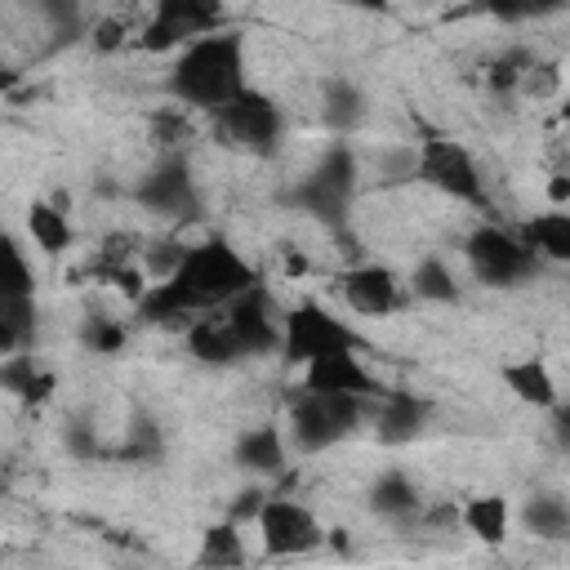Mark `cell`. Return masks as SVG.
Here are the masks:
<instances>
[{
    "mask_svg": "<svg viewBox=\"0 0 570 570\" xmlns=\"http://www.w3.org/2000/svg\"><path fill=\"white\" fill-rule=\"evenodd\" d=\"M254 281H258V272L223 236H209L200 245H183V258L174 263V272L142 289L138 312H142V321H151L160 330H187V321L196 312L232 303Z\"/></svg>",
    "mask_w": 570,
    "mask_h": 570,
    "instance_id": "1",
    "label": "cell"
},
{
    "mask_svg": "<svg viewBox=\"0 0 570 570\" xmlns=\"http://www.w3.org/2000/svg\"><path fill=\"white\" fill-rule=\"evenodd\" d=\"M165 89L174 94V102L191 107V111H218L227 98H236L245 89V40L232 27H218L209 36H196L178 49Z\"/></svg>",
    "mask_w": 570,
    "mask_h": 570,
    "instance_id": "2",
    "label": "cell"
},
{
    "mask_svg": "<svg viewBox=\"0 0 570 570\" xmlns=\"http://www.w3.org/2000/svg\"><path fill=\"white\" fill-rule=\"evenodd\" d=\"M370 414H374V396L298 387L289 401V441L303 454H321V450L347 441Z\"/></svg>",
    "mask_w": 570,
    "mask_h": 570,
    "instance_id": "3",
    "label": "cell"
},
{
    "mask_svg": "<svg viewBox=\"0 0 570 570\" xmlns=\"http://www.w3.org/2000/svg\"><path fill=\"white\" fill-rule=\"evenodd\" d=\"M352 196H356V156L343 142H334V147L321 151V160L307 169V178H298V187L285 200L298 205L303 214L321 218L325 227L343 232Z\"/></svg>",
    "mask_w": 570,
    "mask_h": 570,
    "instance_id": "4",
    "label": "cell"
},
{
    "mask_svg": "<svg viewBox=\"0 0 570 570\" xmlns=\"http://www.w3.org/2000/svg\"><path fill=\"white\" fill-rule=\"evenodd\" d=\"M463 258H468V272L481 285H494V289H508V285L525 281L539 267V258L530 254V245L512 227H499V223L472 227L468 240H463Z\"/></svg>",
    "mask_w": 570,
    "mask_h": 570,
    "instance_id": "5",
    "label": "cell"
},
{
    "mask_svg": "<svg viewBox=\"0 0 570 570\" xmlns=\"http://www.w3.org/2000/svg\"><path fill=\"white\" fill-rule=\"evenodd\" d=\"M343 347H361V334L352 325H343L334 312H325L321 303H298L289 312H281V356L285 365H307L316 356L343 352Z\"/></svg>",
    "mask_w": 570,
    "mask_h": 570,
    "instance_id": "6",
    "label": "cell"
},
{
    "mask_svg": "<svg viewBox=\"0 0 570 570\" xmlns=\"http://www.w3.org/2000/svg\"><path fill=\"white\" fill-rule=\"evenodd\" d=\"M414 178H423L428 187H436L463 205H485L481 169H476L472 151L454 138H423L414 147Z\"/></svg>",
    "mask_w": 570,
    "mask_h": 570,
    "instance_id": "7",
    "label": "cell"
},
{
    "mask_svg": "<svg viewBox=\"0 0 570 570\" xmlns=\"http://www.w3.org/2000/svg\"><path fill=\"white\" fill-rule=\"evenodd\" d=\"M227 27V9L223 0H156L147 27H142V49L151 53H169L183 49L196 36H209Z\"/></svg>",
    "mask_w": 570,
    "mask_h": 570,
    "instance_id": "8",
    "label": "cell"
},
{
    "mask_svg": "<svg viewBox=\"0 0 570 570\" xmlns=\"http://www.w3.org/2000/svg\"><path fill=\"white\" fill-rule=\"evenodd\" d=\"M218 134L232 142V147H245V151H258L267 156L281 138V107L263 94V89H240L236 98H227L218 111H209Z\"/></svg>",
    "mask_w": 570,
    "mask_h": 570,
    "instance_id": "9",
    "label": "cell"
},
{
    "mask_svg": "<svg viewBox=\"0 0 570 570\" xmlns=\"http://www.w3.org/2000/svg\"><path fill=\"white\" fill-rule=\"evenodd\" d=\"M254 525H258V539H263L267 557H307L312 548L325 543L321 521L289 494H267Z\"/></svg>",
    "mask_w": 570,
    "mask_h": 570,
    "instance_id": "10",
    "label": "cell"
},
{
    "mask_svg": "<svg viewBox=\"0 0 570 570\" xmlns=\"http://www.w3.org/2000/svg\"><path fill=\"white\" fill-rule=\"evenodd\" d=\"M0 330H9L22 347L36 338V276L9 232H0Z\"/></svg>",
    "mask_w": 570,
    "mask_h": 570,
    "instance_id": "11",
    "label": "cell"
},
{
    "mask_svg": "<svg viewBox=\"0 0 570 570\" xmlns=\"http://www.w3.org/2000/svg\"><path fill=\"white\" fill-rule=\"evenodd\" d=\"M223 316H227V325H232V334H236L245 356H267V352L281 347V312H276V303H272L263 281L240 289L232 303H223Z\"/></svg>",
    "mask_w": 570,
    "mask_h": 570,
    "instance_id": "12",
    "label": "cell"
},
{
    "mask_svg": "<svg viewBox=\"0 0 570 570\" xmlns=\"http://www.w3.org/2000/svg\"><path fill=\"white\" fill-rule=\"evenodd\" d=\"M138 200H142L151 214H165V218H178V223L196 218V214H200V187H196V178H191V165H187L183 156L156 160V165L142 174V183H138Z\"/></svg>",
    "mask_w": 570,
    "mask_h": 570,
    "instance_id": "13",
    "label": "cell"
},
{
    "mask_svg": "<svg viewBox=\"0 0 570 570\" xmlns=\"http://www.w3.org/2000/svg\"><path fill=\"white\" fill-rule=\"evenodd\" d=\"M338 289H343V298H347V307L356 316H392L401 307V298H405L396 272L383 267V263H356V267H347L343 281H338Z\"/></svg>",
    "mask_w": 570,
    "mask_h": 570,
    "instance_id": "14",
    "label": "cell"
},
{
    "mask_svg": "<svg viewBox=\"0 0 570 570\" xmlns=\"http://www.w3.org/2000/svg\"><path fill=\"white\" fill-rule=\"evenodd\" d=\"M361 347H343V352H330V356H316L303 365V387H316V392H352V396H383V383L374 379V370L356 356Z\"/></svg>",
    "mask_w": 570,
    "mask_h": 570,
    "instance_id": "15",
    "label": "cell"
},
{
    "mask_svg": "<svg viewBox=\"0 0 570 570\" xmlns=\"http://www.w3.org/2000/svg\"><path fill=\"white\" fill-rule=\"evenodd\" d=\"M374 428H379V441L383 445H405V441H414L423 428H428V419H432V405L419 396V392H405V387H383V396L374 401Z\"/></svg>",
    "mask_w": 570,
    "mask_h": 570,
    "instance_id": "16",
    "label": "cell"
},
{
    "mask_svg": "<svg viewBox=\"0 0 570 570\" xmlns=\"http://www.w3.org/2000/svg\"><path fill=\"white\" fill-rule=\"evenodd\" d=\"M365 499H370V512L392 521V525H419V517H423V494H419V485L401 468L379 472Z\"/></svg>",
    "mask_w": 570,
    "mask_h": 570,
    "instance_id": "17",
    "label": "cell"
},
{
    "mask_svg": "<svg viewBox=\"0 0 570 570\" xmlns=\"http://www.w3.org/2000/svg\"><path fill=\"white\" fill-rule=\"evenodd\" d=\"M183 334H187V352L196 361H205V365H232V361L245 356L240 343H236V334H232V325H227V316H223V307L196 312Z\"/></svg>",
    "mask_w": 570,
    "mask_h": 570,
    "instance_id": "18",
    "label": "cell"
},
{
    "mask_svg": "<svg viewBox=\"0 0 570 570\" xmlns=\"http://www.w3.org/2000/svg\"><path fill=\"white\" fill-rule=\"evenodd\" d=\"M499 379H503V387H508L517 401H525V405H534V410H552V405L561 401L557 379H552V370H548L539 356L508 361V365L499 370Z\"/></svg>",
    "mask_w": 570,
    "mask_h": 570,
    "instance_id": "19",
    "label": "cell"
},
{
    "mask_svg": "<svg viewBox=\"0 0 570 570\" xmlns=\"http://www.w3.org/2000/svg\"><path fill=\"white\" fill-rule=\"evenodd\" d=\"M517 236L530 245L534 258H548V263H570V214L557 205L548 214H534L517 227Z\"/></svg>",
    "mask_w": 570,
    "mask_h": 570,
    "instance_id": "20",
    "label": "cell"
},
{
    "mask_svg": "<svg viewBox=\"0 0 570 570\" xmlns=\"http://www.w3.org/2000/svg\"><path fill=\"white\" fill-rule=\"evenodd\" d=\"M365 116V94L356 80H343V76H325L321 80V120L325 129L334 134H352Z\"/></svg>",
    "mask_w": 570,
    "mask_h": 570,
    "instance_id": "21",
    "label": "cell"
},
{
    "mask_svg": "<svg viewBox=\"0 0 570 570\" xmlns=\"http://www.w3.org/2000/svg\"><path fill=\"white\" fill-rule=\"evenodd\" d=\"M236 463L245 472H258V476H272L285 468V436L276 423H258V428H245L236 436Z\"/></svg>",
    "mask_w": 570,
    "mask_h": 570,
    "instance_id": "22",
    "label": "cell"
},
{
    "mask_svg": "<svg viewBox=\"0 0 570 570\" xmlns=\"http://www.w3.org/2000/svg\"><path fill=\"white\" fill-rule=\"evenodd\" d=\"M0 387L13 392V396L27 401V405H40V401L58 387V379H53L49 370H40L36 356H27V347H22V352L0 356Z\"/></svg>",
    "mask_w": 570,
    "mask_h": 570,
    "instance_id": "23",
    "label": "cell"
},
{
    "mask_svg": "<svg viewBox=\"0 0 570 570\" xmlns=\"http://www.w3.org/2000/svg\"><path fill=\"white\" fill-rule=\"evenodd\" d=\"M459 521L468 525L472 539L481 543H503L508 539V521H512V508L503 494H476L459 508Z\"/></svg>",
    "mask_w": 570,
    "mask_h": 570,
    "instance_id": "24",
    "label": "cell"
},
{
    "mask_svg": "<svg viewBox=\"0 0 570 570\" xmlns=\"http://www.w3.org/2000/svg\"><path fill=\"white\" fill-rule=\"evenodd\" d=\"M27 232H31L36 249L49 254V258H58V254L71 245V223H67V214H62L58 205H49V200H31V209H27Z\"/></svg>",
    "mask_w": 570,
    "mask_h": 570,
    "instance_id": "25",
    "label": "cell"
},
{
    "mask_svg": "<svg viewBox=\"0 0 570 570\" xmlns=\"http://www.w3.org/2000/svg\"><path fill=\"white\" fill-rule=\"evenodd\" d=\"M521 525L534 539H566L570 534V503L561 494H530L521 508Z\"/></svg>",
    "mask_w": 570,
    "mask_h": 570,
    "instance_id": "26",
    "label": "cell"
},
{
    "mask_svg": "<svg viewBox=\"0 0 570 570\" xmlns=\"http://www.w3.org/2000/svg\"><path fill=\"white\" fill-rule=\"evenodd\" d=\"M196 566H245V543H240V525L236 521H218L200 534V548H196Z\"/></svg>",
    "mask_w": 570,
    "mask_h": 570,
    "instance_id": "27",
    "label": "cell"
},
{
    "mask_svg": "<svg viewBox=\"0 0 570 570\" xmlns=\"http://www.w3.org/2000/svg\"><path fill=\"white\" fill-rule=\"evenodd\" d=\"M410 294L423 303H459V281L441 258H419L410 272Z\"/></svg>",
    "mask_w": 570,
    "mask_h": 570,
    "instance_id": "28",
    "label": "cell"
},
{
    "mask_svg": "<svg viewBox=\"0 0 570 570\" xmlns=\"http://www.w3.org/2000/svg\"><path fill=\"white\" fill-rule=\"evenodd\" d=\"M76 338H80V347L85 352H94V356H116L125 343H129V330L116 321V316H102V312H89L85 321H80V330H76Z\"/></svg>",
    "mask_w": 570,
    "mask_h": 570,
    "instance_id": "29",
    "label": "cell"
},
{
    "mask_svg": "<svg viewBox=\"0 0 570 570\" xmlns=\"http://www.w3.org/2000/svg\"><path fill=\"white\" fill-rule=\"evenodd\" d=\"M116 454L129 459V463H156L165 454V436H160L156 419L151 414H134L129 419V436H125V445Z\"/></svg>",
    "mask_w": 570,
    "mask_h": 570,
    "instance_id": "30",
    "label": "cell"
},
{
    "mask_svg": "<svg viewBox=\"0 0 570 570\" xmlns=\"http://www.w3.org/2000/svg\"><path fill=\"white\" fill-rule=\"evenodd\" d=\"M566 0H481V13L499 18V22H534L548 13H561Z\"/></svg>",
    "mask_w": 570,
    "mask_h": 570,
    "instance_id": "31",
    "label": "cell"
},
{
    "mask_svg": "<svg viewBox=\"0 0 570 570\" xmlns=\"http://www.w3.org/2000/svg\"><path fill=\"white\" fill-rule=\"evenodd\" d=\"M517 89L525 94V98H548V94H557L561 89V67L557 62H525V71H521V80H517Z\"/></svg>",
    "mask_w": 570,
    "mask_h": 570,
    "instance_id": "32",
    "label": "cell"
},
{
    "mask_svg": "<svg viewBox=\"0 0 570 570\" xmlns=\"http://www.w3.org/2000/svg\"><path fill=\"white\" fill-rule=\"evenodd\" d=\"M40 9H45V18L53 22V31H58L62 40L85 36V18H80V4H76V0H40Z\"/></svg>",
    "mask_w": 570,
    "mask_h": 570,
    "instance_id": "33",
    "label": "cell"
},
{
    "mask_svg": "<svg viewBox=\"0 0 570 570\" xmlns=\"http://www.w3.org/2000/svg\"><path fill=\"white\" fill-rule=\"evenodd\" d=\"M525 53H503L499 62H490V89H499V94H508V89H517V80H521V71H525Z\"/></svg>",
    "mask_w": 570,
    "mask_h": 570,
    "instance_id": "34",
    "label": "cell"
},
{
    "mask_svg": "<svg viewBox=\"0 0 570 570\" xmlns=\"http://www.w3.org/2000/svg\"><path fill=\"white\" fill-rule=\"evenodd\" d=\"M263 499H267V490H263V485H245V490H236V499H232V508H227V521H236V525L254 521V517H258V508H263Z\"/></svg>",
    "mask_w": 570,
    "mask_h": 570,
    "instance_id": "35",
    "label": "cell"
},
{
    "mask_svg": "<svg viewBox=\"0 0 570 570\" xmlns=\"http://www.w3.org/2000/svg\"><path fill=\"white\" fill-rule=\"evenodd\" d=\"M89 40H94L98 53H111V49L125 45V22H120V18H98V22L89 27Z\"/></svg>",
    "mask_w": 570,
    "mask_h": 570,
    "instance_id": "36",
    "label": "cell"
},
{
    "mask_svg": "<svg viewBox=\"0 0 570 570\" xmlns=\"http://www.w3.org/2000/svg\"><path fill=\"white\" fill-rule=\"evenodd\" d=\"M67 450H71L76 459H98V454H102V445L94 441V428H89V423H71V428H67Z\"/></svg>",
    "mask_w": 570,
    "mask_h": 570,
    "instance_id": "37",
    "label": "cell"
},
{
    "mask_svg": "<svg viewBox=\"0 0 570 570\" xmlns=\"http://www.w3.org/2000/svg\"><path fill=\"white\" fill-rule=\"evenodd\" d=\"M183 134H187V129H183V116H174V111H160V116H156V142H160V147H174Z\"/></svg>",
    "mask_w": 570,
    "mask_h": 570,
    "instance_id": "38",
    "label": "cell"
},
{
    "mask_svg": "<svg viewBox=\"0 0 570 570\" xmlns=\"http://www.w3.org/2000/svg\"><path fill=\"white\" fill-rule=\"evenodd\" d=\"M548 196H552V205H566V200H570V183H566V174H552Z\"/></svg>",
    "mask_w": 570,
    "mask_h": 570,
    "instance_id": "39",
    "label": "cell"
},
{
    "mask_svg": "<svg viewBox=\"0 0 570 570\" xmlns=\"http://www.w3.org/2000/svg\"><path fill=\"white\" fill-rule=\"evenodd\" d=\"M343 4H352L361 13H387V0H343Z\"/></svg>",
    "mask_w": 570,
    "mask_h": 570,
    "instance_id": "40",
    "label": "cell"
},
{
    "mask_svg": "<svg viewBox=\"0 0 570 570\" xmlns=\"http://www.w3.org/2000/svg\"><path fill=\"white\" fill-rule=\"evenodd\" d=\"M13 85V71H0V89H9Z\"/></svg>",
    "mask_w": 570,
    "mask_h": 570,
    "instance_id": "41",
    "label": "cell"
}]
</instances>
